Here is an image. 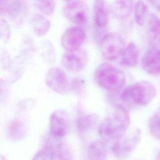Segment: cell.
<instances>
[{"instance_id":"6da1fadb","label":"cell","mask_w":160,"mask_h":160,"mask_svg":"<svg viewBox=\"0 0 160 160\" xmlns=\"http://www.w3.org/2000/svg\"><path fill=\"white\" fill-rule=\"evenodd\" d=\"M131 119L128 111L122 106H116L101 122L98 132L104 142L117 141L126 132Z\"/></svg>"},{"instance_id":"7a4b0ae2","label":"cell","mask_w":160,"mask_h":160,"mask_svg":"<svg viewBox=\"0 0 160 160\" xmlns=\"http://www.w3.org/2000/svg\"><path fill=\"white\" fill-rule=\"evenodd\" d=\"M95 80L101 88L114 91L124 86L126 83V76L117 67L109 63H103L96 71Z\"/></svg>"},{"instance_id":"3957f363","label":"cell","mask_w":160,"mask_h":160,"mask_svg":"<svg viewBox=\"0 0 160 160\" xmlns=\"http://www.w3.org/2000/svg\"><path fill=\"white\" fill-rule=\"evenodd\" d=\"M156 94L157 89L154 84L147 81H141L124 89L121 99L123 101L132 99L137 104L146 106L153 101Z\"/></svg>"},{"instance_id":"277c9868","label":"cell","mask_w":160,"mask_h":160,"mask_svg":"<svg viewBox=\"0 0 160 160\" xmlns=\"http://www.w3.org/2000/svg\"><path fill=\"white\" fill-rule=\"evenodd\" d=\"M141 131L134 129L126 132L114 144L112 152L118 160H124L134 151L141 139Z\"/></svg>"},{"instance_id":"5b68a950","label":"cell","mask_w":160,"mask_h":160,"mask_svg":"<svg viewBox=\"0 0 160 160\" xmlns=\"http://www.w3.org/2000/svg\"><path fill=\"white\" fill-rule=\"evenodd\" d=\"M125 48L123 38L117 32L107 34L100 44L102 56L108 61H113L121 56Z\"/></svg>"},{"instance_id":"8992f818","label":"cell","mask_w":160,"mask_h":160,"mask_svg":"<svg viewBox=\"0 0 160 160\" xmlns=\"http://www.w3.org/2000/svg\"><path fill=\"white\" fill-rule=\"evenodd\" d=\"M70 129V117L66 111L59 109L52 112L50 117V132L52 137L62 138L69 133Z\"/></svg>"},{"instance_id":"52a82bcc","label":"cell","mask_w":160,"mask_h":160,"mask_svg":"<svg viewBox=\"0 0 160 160\" xmlns=\"http://www.w3.org/2000/svg\"><path fill=\"white\" fill-rule=\"evenodd\" d=\"M88 59L87 51L81 48L74 51H66L62 55L61 63L66 69L71 72H79L86 66Z\"/></svg>"},{"instance_id":"ba28073f","label":"cell","mask_w":160,"mask_h":160,"mask_svg":"<svg viewBox=\"0 0 160 160\" xmlns=\"http://www.w3.org/2000/svg\"><path fill=\"white\" fill-rule=\"evenodd\" d=\"M62 12L68 19L77 24H83L88 19V7L82 1H66L63 5Z\"/></svg>"},{"instance_id":"9c48e42d","label":"cell","mask_w":160,"mask_h":160,"mask_svg":"<svg viewBox=\"0 0 160 160\" xmlns=\"http://www.w3.org/2000/svg\"><path fill=\"white\" fill-rule=\"evenodd\" d=\"M85 32L79 26L67 29L62 34L61 43L66 51H74L81 49L85 40Z\"/></svg>"},{"instance_id":"30bf717a","label":"cell","mask_w":160,"mask_h":160,"mask_svg":"<svg viewBox=\"0 0 160 160\" xmlns=\"http://www.w3.org/2000/svg\"><path fill=\"white\" fill-rule=\"evenodd\" d=\"M45 82L49 89L59 94H64L69 89L68 76L65 72L58 67L49 69L46 75Z\"/></svg>"},{"instance_id":"8fae6325","label":"cell","mask_w":160,"mask_h":160,"mask_svg":"<svg viewBox=\"0 0 160 160\" xmlns=\"http://www.w3.org/2000/svg\"><path fill=\"white\" fill-rule=\"evenodd\" d=\"M0 8L1 14H8L14 21L22 20L28 12V4L24 1H2Z\"/></svg>"},{"instance_id":"7c38bea8","label":"cell","mask_w":160,"mask_h":160,"mask_svg":"<svg viewBox=\"0 0 160 160\" xmlns=\"http://www.w3.org/2000/svg\"><path fill=\"white\" fill-rule=\"evenodd\" d=\"M142 69L152 76L160 75V48H151L148 49L141 59Z\"/></svg>"},{"instance_id":"4fadbf2b","label":"cell","mask_w":160,"mask_h":160,"mask_svg":"<svg viewBox=\"0 0 160 160\" xmlns=\"http://www.w3.org/2000/svg\"><path fill=\"white\" fill-rule=\"evenodd\" d=\"M139 52L134 42L129 43L120 56V63L127 68H134L139 62Z\"/></svg>"},{"instance_id":"5bb4252c","label":"cell","mask_w":160,"mask_h":160,"mask_svg":"<svg viewBox=\"0 0 160 160\" xmlns=\"http://www.w3.org/2000/svg\"><path fill=\"white\" fill-rule=\"evenodd\" d=\"M94 21L99 28L106 27L109 22V8L104 1H96L94 4Z\"/></svg>"},{"instance_id":"9a60e30c","label":"cell","mask_w":160,"mask_h":160,"mask_svg":"<svg viewBox=\"0 0 160 160\" xmlns=\"http://www.w3.org/2000/svg\"><path fill=\"white\" fill-rule=\"evenodd\" d=\"M31 26L34 33L36 36L41 37L48 32L51 24L48 19L44 15L36 14L31 19Z\"/></svg>"},{"instance_id":"2e32d148","label":"cell","mask_w":160,"mask_h":160,"mask_svg":"<svg viewBox=\"0 0 160 160\" xmlns=\"http://www.w3.org/2000/svg\"><path fill=\"white\" fill-rule=\"evenodd\" d=\"M7 136L12 141H19L22 139L26 133V128L24 123L19 119L11 121L7 126Z\"/></svg>"},{"instance_id":"e0dca14e","label":"cell","mask_w":160,"mask_h":160,"mask_svg":"<svg viewBox=\"0 0 160 160\" xmlns=\"http://www.w3.org/2000/svg\"><path fill=\"white\" fill-rule=\"evenodd\" d=\"M107 154L108 149L104 141H93L88 149L89 160H106Z\"/></svg>"},{"instance_id":"ac0fdd59","label":"cell","mask_w":160,"mask_h":160,"mask_svg":"<svg viewBox=\"0 0 160 160\" xmlns=\"http://www.w3.org/2000/svg\"><path fill=\"white\" fill-rule=\"evenodd\" d=\"M98 118L96 114L81 115L76 121V128L79 133H86L91 130L96 124Z\"/></svg>"},{"instance_id":"d6986e66","label":"cell","mask_w":160,"mask_h":160,"mask_svg":"<svg viewBox=\"0 0 160 160\" xmlns=\"http://www.w3.org/2000/svg\"><path fill=\"white\" fill-rule=\"evenodd\" d=\"M133 8V2L131 1H116L112 6V11L116 17L124 19L129 16Z\"/></svg>"},{"instance_id":"ffe728a7","label":"cell","mask_w":160,"mask_h":160,"mask_svg":"<svg viewBox=\"0 0 160 160\" xmlns=\"http://www.w3.org/2000/svg\"><path fill=\"white\" fill-rule=\"evenodd\" d=\"M134 12L137 24L140 26H144L148 18V8L146 3L143 1L136 2L134 5Z\"/></svg>"},{"instance_id":"44dd1931","label":"cell","mask_w":160,"mask_h":160,"mask_svg":"<svg viewBox=\"0 0 160 160\" xmlns=\"http://www.w3.org/2000/svg\"><path fill=\"white\" fill-rule=\"evenodd\" d=\"M52 160H74V158L69 148L61 143L52 147Z\"/></svg>"},{"instance_id":"7402d4cb","label":"cell","mask_w":160,"mask_h":160,"mask_svg":"<svg viewBox=\"0 0 160 160\" xmlns=\"http://www.w3.org/2000/svg\"><path fill=\"white\" fill-rule=\"evenodd\" d=\"M148 128L151 135L155 138L160 139V106L150 117Z\"/></svg>"},{"instance_id":"603a6c76","label":"cell","mask_w":160,"mask_h":160,"mask_svg":"<svg viewBox=\"0 0 160 160\" xmlns=\"http://www.w3.org/2000/svg\"><path fill=\"white\" fill-rule=\"evenodd\" d=\"M40 51L43 59L49 63H52L56 59L54 48L52 43L49 41H45L41 42Z\"/></svg>"},{"instance_id":"cb8c5ba5","label":"cell","mask_w":160,"mask_h":160,"mask_svg":"<svg viewBox=\"0 0 160 160\" xmlns=\"http://www.w3.org/2000/svg\"><path fill=\"white\" fill-rule=\"evenodd\" d=\"M36 8L44 15L49 16L54 11L56 2L53 1H37L34 2Z\"/></svg>"},{"instance_id":"d4e9b609","label":"cell","mask_w":160,"mask_h":160,"mask_svg":"<svg viewBox=\"0 0 160 160\" xmlns=\"http://www.w3.org/2000/svg\"><path fill=\"white\" fill-rule=\"evenodd\" d=\"M149 29L155 38L160 33V18L156 14H151L148 21Z\"/></svg>"},{"instance_id":"484cf974","label":"cell","mask_w":160,"mask_h":160,"mask_svg":"<svg viewBox=\"0 0 160 160\" xmlns=\"http://www.w3.org/2000/svg\"><path fill=\"white\" fill-rule=\"evenodd\" d=\"M52 147L47 146L38 151L32 160H52Z\"/></svg>"},{"instance_id":"4316f807","label":"cell","mask_w":160,"mask_h":160,"mask_svg":"<svg viewBox=\"0 0 160 160\" xmlns=\"http://www.w3.org/2000/svg\"><path fill=\"white\" fill-rule=\"evenodd\" d=\"M1 38L4 42H7L11 36V28L8 22L3 18H1L0 21Z\"/></svg>"},{"instance_id":"83f0119b","label":"cell","mask_w":160,"mask_h":160,"mask_svg":"<svg viewBox=\"0 0 160 160\" xmlns=\"http://www.w3.org/2000/svg\"><path fill=\"white\" fill-rule=\"evenodd\" d=\"M158 11L160 12V1H152L149 2Z\"/></svg>"},{"instance_id":"f1b7e54d","label":"cell","mask_w":160,"mask_h":160,"mask_svg":"<svg viewBox=\"0 0 160 160\" xmlns=\"http://www.w3.org/2000/svg\"><path fill=\"white\" fill-rule=\"evenodd\" d=\"M156 160H160V150L158 151L157 156L156 157Z\"/></svg>"},{"instance_id":"f546056e","label":"cell","mask_w":160,"mask_h":160,"mask_svg":"<svg viewBox=\"0 0 160 160\" xmlns=\"http://www.w3.org/2000/svg\"><path fill=\"white\" fill-rule=\"evenodd\" d=\"M155 39H156L159 42H160V33L159 34V35H158L157 37L155 38Z\"/></svg>"},{"instance_id":"4dcf8cb0","label":"cell","mask_w":160,"mask_h":160,"mask_svg":"<svg viewBox=\"0 0 160 160\" xmlns=\"http://www.w3.org/2000/svg\"><path fill=\"white\" fill-rule=\"evenodd\" d=\"M1 160H7L6 157H4L3 155H1Z\"/></svg>"}]
</instances>
